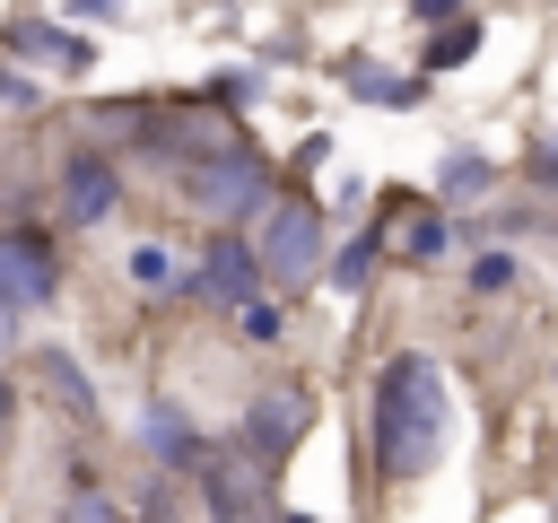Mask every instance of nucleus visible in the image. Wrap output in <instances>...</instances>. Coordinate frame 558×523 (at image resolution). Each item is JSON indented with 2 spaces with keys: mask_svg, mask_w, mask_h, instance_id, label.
Here are the masks:
<instances>
[{
  "mask_svg": "<svg viewBox=\"0 0 558 523\" xmlns=\"http://www.w3.org/2000/svg\"><path fill=\"white\" fill-rule=\"evenodd\" d=\"M436 453H445V375H436V357L401 349L375 375V471L418 479V471H436Z\"/></svg>",
  "mask_w": 558,
  "mask_h": 523,
  "instance_id": "obj_1",
  "label": "nucleus"
},
{
  "mask_svg": "<svg viewBox=\"0 0 558 523\" xmlns=\"http://www.w3.org/2000/svg\"><path fill=\"white\" fill-rule=\"evenodd\" d=\"M192 200L209 209V227H235V218L270 209V166H262L253 148H227V157H209V166L192 174Z\"/></svg>",
  "mask_w": 558,
  "mask_h": 523,
  "instance_id": "obj_2",
  "label": "nucleus"
},
{
  "mask_svg": "<svg viewBox=\"0 0 558 523\" xmlns=\"http://www.w3.org/2000/svg\"><path fill=\"white\" fill-rule=\"evenodd\" d=\"M201 497H209V523H262V497H270V462L244 453V445H218L201 462Z\"/></svg>",
  "mask_w": 558,
  "mask_h": 523,
  "instance_id": "obj_3",
  "label": "nucleus"
},
{
  "mask_svg": "<svg viewBox=\"0 0 558 523\" xmlns=\"http://www.w3.org/2000/svg\"><path fill=\"white\" fill-rule=\"evenodd\" d=\"M262 262L279 270V288L314 279V262H323V227H314V209H305L296 192H279V200L262 209Z\"/></svg>",
  "mask_w": 558,
  "mask_h": 523,
  "instance_id": "obj_4",
  "label": "nucleus"
},
{
  "mask_svg": "<svg viewBox=\"0 0 558 523\" xmlns=\"http://www.w3.org/2000/svg\"><path fill=\"white\" fill-rule=\"evenodd\" d=\"M262 270H270V262H262V244H244V235H209V262L192 270V296H209V305H235V314H244V305L262 296Z\"/></svg>",
  "mask_w": 558,
  "mask_h": 523,
  "instance_id": "obj_5",
  "label": "nucleus"
},
{
  "mask_svg": "<svg viewBox=\"0 0 558 523\" xmlns=\"http://www.w3.org/2000/svg\"><path fill=\"white\" fill-rule=\"evenodd\" d=\"M0 296H9V314H35L52 296V235L44 227H9L0 235Z\"/></svg>",
  "mask_w": 558,
  "mask_h": 523,
  "instance_id": "obj_6",
  "label": "nucleus"
},
{
  "mask_svg": "<svg viewBox=\"0 0 558 523\" xmlns=\"http://www.w3.org/2000/svg\"><path fill=\"white\" fill-rule=\"evenodd\" d=\"M305 418H314V401H305V392H262V401L244 410V427H235V445H244V453H262V462L279 471V462L296 453V436H305Z\"/></svg>",
  "mask_w": 558,
  "mask_h": 523,
  "instance_id": "obj_7",
  "label": "nucleus"
},
{
  "mask_svg": "<svg viewBox=\"0 0 558 523\" xmlns=\"http://www.w3.org/2000/svg\"><path fill=\"white\" fill-rule=\"evenodd\" d=\"M61 209H70V227H96L113 209V166L96 148H70L61 157Z\"/></svg>",
  "mask_w": 558,
  "mask_h": 523,
  "instance_id": "obj_8",
  "label": "nucleus"
},
{
  "mask_svg": "<svg viewBox=\"0 0 558 523\" xmlns=\"http://www.w3.org/2000/svg\"><path fill=\"white\" fill-rule=\"evenodd\" d=\"M140 445L166 462V471H201L209 462V445H201V427L174 410V401H148V418H140Z\"/></svg>",
  "mask_w": 558,
  "mask_h": 523,
  "instance_id": "obj_9",
  "label": "nucleus"
},
{
  "mask_svg": "<svg viewBox=\"0 0 558 523\" xmlns=\"http://www.w3.org/2000/svg\"><path fill=\"white\" fill-rule=\"evenodd\" d=\"M445 244H453V227H445L436 209H418V218H401V253H410V262H436Z\"/></svg>",
  "mask_w": 558,
  "mask_h": 523,
  "instance_id": "obj_10",
  "label": "nucleus"
},
{
  "mask_svg": "<svg viewBox=\"0 0 558 523\" xmlns=\"http://www.w3.org/2000/svg\"><path fill=\"white\" fill-rule=\"evenodd\" d=\"M17 52H52L61 70H87V44L78 35H52V26H17Z\"/></svg>",
  "mask_w": 558,
  "mask_h": 523,
  "instance_id": "obj_11",
  "label": "nucleus"
},
{
  "mask_svg": "<svg viewBox=\"0 0 558 523\" xmlns=\"http://www.w3.org/2000/svg\"><path fill=\"white\" fill-rule=\"evenodd\" d=\"M349 87H357L366 105H418V87H410V78H384V70H366V61L349 70Z\"/></svg>",
  "mask_w": 558,
  "mask_h": 523,
  "instance_id": "obj_12",
  "label": "nucleus"
},
{
  "mask_svg": "<svg viewBox=\"0 0 558 523\" xmlns=\"http://www.w3.org/2000/svg\"><path fill=\"white\" fill-rule=\"evenodd\" d=\"M44 384H52V392H61V401H70V410H78V418H87V410H96V392H87V375H78V366H70V357H61V349H52V357H44Z\"/></svg>",
  "mask_w": 558,
  "mask_h": 523,
  "instance_id": "obj_13",
  "label": "nucleus"
},
{
  "mask_svg": "<svg viewBox=\"0 0 558 523\" xmlns=\"http://www.w3.org/2000/svg\"><path fill=\"white\" fill-rule=\"evenodd\" d=\"M471 52H480V26L462 17V26H445V35L427 44V70H453V61H471Z\"/></svg>",
  "mask_w": 558,
  "mask_h": 523,
  "instance_id": "obj_14",
  "label": "nucleus"
},
{
  "mask_svg": "<svg viewBox=\"0 0 558 523\" xmlns=\"http://www.w3.org/2000/svg\"><path fill=\"white\" fill-rule=\"evenodd\" d=\"M445 192H453V200H471V192H488V157H471V148H453V157H445Z\"/></svg>",
  "mask_w": 558,
  "mask_h": 523,
  "instance_id": "obj_15",
  "label": "nucleus"
},
{
  "mask_svg": "<svg viewBox=\"0 0 558 523\" xmlns=\"http://www.w3.org/2000/svg\"><path fill=\"white\" fill-rule=\"evenodd\" d=\"M131 279H140V288H192V279H174V262H166L157 244H140V253H131Z\"/></svg>",
  "mask_w": 558,
  "mask_h": 523,
  "instance_id": "obj_16",
  "label": "nucleus"
},
{
  "mask_svg": "<svg viewBox=\"0 0 558 523\" xmlns=\"http://www.w3.org/2000/svg\"><path fill=\"white\" fill-rule=\"evenodd\" d=\"M366 270H375V235H357V244L331 262V279H340V288H366Z\"/></svg>",
  "mask_w": 558,
  "mask_h": 523,
  "instance_id": "obj_17",
  "label": "nucleus"
},
{
  "mask_svg": "<svg viewBox=\"0 0 558 523\" xmlns=\"http://www.w3.org/2000/svg\"><path fill=\"white\" fill-rule=\"evenodd\" d=\"M61 523H122V506H113V497H96V488H78V497L61 506Z\"/></svg>",
  "mask_w": 558,
  "mask_h": 523,
  "instance_id": "obj_18",
  "label": "nucleus"
},
{
  "mask_svg": "<svg viewBox=\"0 0 558 523\" xmlns=\"http://www.w3.org/2000/svg\"><path fill=\"white\" fill-rule=\"evenodd\" d=\"M235 323H244V340H279V331H288V314H279V305H262V296H253Z\"/></svg>",
  "mask_w": 558,
  "mask_h": 523,
  "instance_id": "obj_19",
  "label": "nucleus"
},
{
  "mask_svg": "<svg viewBox=\"0 0 558 523\" xmlns=\"http://www.w3.org/2000/svg\"><path fill=\"white\" fill-rule=\"evenodd\" d=\"M471 288H480V296H488V288H514V262H506V253H480V262H471Z\"/></svg>",
  "mask_w": 558,
  "mask_h": 523,
  "instance_id": "obj_20",
  "label": "nucleus"
},
{
  "mask_svg": "<svg viewBox=\"0 0 558 523\" xmlns=\"http://www.w3.org/2000/svg\"><path fill=\"white\" fill-rule=\"evenodd\" d=\"M532 183H541V192H558V148H541V157H532Z\"/></svg>",
  "mask_w": 558,
  "mask_h": 523,
  "instance_id": "obj_21",
  "label": "nucleus"
},
{
  "mask_svg": "<svg viewBox=\"0 0 558 523\" xmlns=\"http://www.w3.org/2000/svg\"><path fill=\"white\" fill-rule=\"evenodd\" d=\"M410 9H418V17H453V0H410Z\"/></svg>",
  "mask_w": 558,
  "mask_h": 523,
  "instance_id": "obj_22",
  "label": "nucleus"
},
{
  "mask_svg": "<svg viewBox=\"0 0 558 523\" xmlns=\"http://www.w3.org/2000/svg\"><path fill=\"white\" fill-rule=\"evenodd\" d=\"M288 523H305V514H288Z\"/></svg>",
  "mask_w": 558,
  "mask_h": 523,
  "instance_id": "obj_23",
  "label": "nucleus"
}]
</instances>
